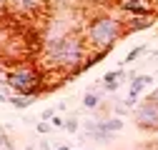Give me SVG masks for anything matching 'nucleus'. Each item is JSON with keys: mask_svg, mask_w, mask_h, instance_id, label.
<instances>
[{"mask_svg": "<svg viewBox=\"0 0 158 150\" xmlns=\"http://www.w3.org/2000/svg\"><path fill=\"white\" fill-rule=\"evenodd\" d=\"M151 83H153V75H141V73H138L135 78L128 83V90H133V93H138V95H141V90L148 88Z\"/></svg>", "mask_w": 158, "mask_h": 150, "instance_id": "obj_9", "label": "nucleus"}, {"mask_svg": "<svg viewBox=\"0 0 158 150\" xmlns=\"http://www.w3.org/2000/svg\"><path fill=\"white\" fill-rule=\"evenodd\" d=\"M60 3H65V0H50V5L55 8V5H60Z\"/></svg>", "mask_w": 158, "mask_h": 150, "instance_id": "obj_20", "label": "nucleus"}, {"mask_svg": "<svg viewBox=\"0 0 158 150\" xmlns=\"http://www.w3.org/2000/svg\"><path fill=\"white\" fill-rule=\"evenodd\" d=\"M148 98H156V100H158V88H156V90L151 93V95H148Z\"/></svg>", "mask_w": 158, "mask_h": 150, "instance_id": "obj_21", "label": "nucleus"}, {"mask_svg": "<svg viewBox=\"0 0 158 150\" xmlns=\"http://www.w3.org/2000/svg\"><path fill=\"white\" fill-rule=\"evenodd\" d=\"M98 123L103 125V130H108V133H121V130L126 128V123H123V118H98Z\"/></svg>", "mask_w": 158, "mask_h": 150, "instance_id": "obj_8", "label": "nucleus"}, {"mask_svg": "<svg viewBox=\"0 0 158 150\" xmlns=\"http://www.w3.org/2000/svg\"><path fill=\"white\" fill-rule=\"evenodd\" d=\"M78 128H81V123H78V115H68V118H65V130H68L70 135H75Z\"/></svg>", "mask_w": 158, "mask_h": 150, "instance_id": "obj_13", "label": "nucleus"}, {"mask_svg": "<svg viewBox=\"0 0 158 150\" xmlns=\"http://www.w3.org/2000/svg\"><path fill=\"white\" fill-rule=\"evenodd\" d=\"M3 133H5V130H3V128H0V135H3Z\"/></svg>", "mask_w": 158, "mask_h": 150, "instance_id": "obj_24", "label": "nucleus"}, {"mask_svg": "<svg viewBox=\"0 0 158 150\" xmlns=\"http://www.w3.org/2000/svg\"><path fill=\"white\" fill-rule=\"evenodd\" d=\"M45 78V70L40 68V63L35 60H28V63H20L15 65L13 70L5 73V83L10 85V90L15 95H25V98H40L43 93H50L43 83Z\"/></svg>", "mask_w": 158, "mask_h": 150, "instance_id": "obj_3", "label": "nucleus"}, {"mask_svg": "<svg viewBox=\"0 0 158 150\" xmlns=\"http://www.w3.org/2000/svg\"><path fill=\"white\" fill-rule=\"evenodd\" d=\"M8 103H10L13 108H18V110H25V108L33 105V98H25V95H10Z\"/></svg>", "mask_w": 158, "mask_h": 150, "instance_id": "obj_11", "label": "nucleus"}, {"mask_svg": "<svg viewBox=\"0 0 158 150\" xmlns=\"http://www.w3.org/2000/svg\"><path fill=\"white\" fill-rule=\"evenodd\" d=\"M113 110H115V115H128V110H131V108H128L126 103H115Z\"/></svg>", "mask_w": 158, "mask_h": 150, "instance_id": "obj_17", "label": "nucleus"}, {"mask_svg": "<svg viewBox=\"0 0 158 150\" xmlns=\"http://www.w3.org/2000/svg\"><path fill=\"white\" fill-rule=\"evenodd\" d=\"M0 103H8V95H5L3 90H0Z\"/></svg>", "mask_w": 158, "mask_h": 150, "instance_id": "obj_19", "label": "nucleus"}, {"mask_svg": "<svg viewBox=\"0 0 158 150\" xmlns=\"http://www.w3.org/2000/svg\"><path fill=\"white\" fill-rule=\"evenodd\" d=\"M35 130H38V133H40V135H48L50 130H53V123H45V120H40V123L35 125Z\"/></svg>", "mask_w": 158, "mask_h": 150, "instance_id": "obj_14", "label": "nucleus"}, {"mask_svg": "<svg viewBox=\"0 0 158 150\" xmlns=\"http://www.w3.org/2000/svg\"><path fill=\"white\" fill-rule=\"evenodd\" d=\"M146 50H148V45H135V48H133V50L126 55V58H123V63H121V65H131V63H135V60L141 58V55H143Z\"/></svg>", "mask_w": 158, "mask_h": 150, "instance_id": "obj_12", "label": "nucleus"}, {"mask_svg": "<svg viewBox=\"0 0 158 150\" xmlns=\"http://www.w3.org/2000/svg\"><path fill=\"white\" fill-rule=\"evenodd\" d=\"M53 118H55V108H48V110L40 112V120H45V123H50Z\"/></svg>", "mask_w": 158, "mask_h": 150, "instance_id": "obj_16", "label": "nucleus"}, {"mask_svg": "<svg viewBox=\"0 0 158 150\" xmlns=\"http://www.w3.org/2000/svg\"><path fill=\"white\" fill-rule=\"evenodd\" d=\"M25 150H35V148H33V145H28V148H25Z\"/></svg>", "mask_w": 158, "mask_h": 150, "instance_id": "obj_23", "label": "nucleus"}, {"mask_svg": "<svg viewBox=\"0 0 158 150\" xmlns=\"http://www.w3.org/2000/svg\"><path fill=\"white\" fill-rule=\"evenodd\" d=\"M133 123L143 133H158V100L146 98L138 103L133 110Z\"/></svg>", "mask_w": 158, "mask_h": 150, "instance_id": "obj_4", "label": "nucleus"}, {"mask_svg": "<svg viewBox=\"0 0 158 150\" xmlns=\"http://www.w3.org/2000/svg\"><path fill=\"white\" fill-rule=\"evenodd\" d=\"M126 30L128 33H141V30H151L158 25L156 15H126Z\"/></svg>", "mask_w": 158, "mask_h": 150, "instance_id": "obj_5", "label": "nucleus"}, {"mask_svg": "<svg viewBox=\"0 0 158 150\" xmlns=\"http://www.w3.org/2000/svg\"><path fill=\"white\" fill-rule=\"evenodd\" d=\"M90 55L83 30H70L60 38H48L40 53V68L50 73H65L68 80L83 73V63Z\"/></svg>", "mask_w": 158, "mask_h": 150, "instance_id": "obj_1", "label": "nucleus"}, {"mask_svg": "<svg viewBox=\"0 0 158 150\" xmlns=\"http://www.w3.org/2000/svg\"><path fill=\"white\" fill-rule=\"evenodd\" d=\"M85 133H88V138H90V140L101 143V145H106V143H110V140L115 138L113 133L103 130V125L98 123V118H95V120H88V123H85Z\"/></svg>", "mask_w": 158, "mask_h": 150, "instance_id": "obj_6", "label": "nucleus"}, {"mask_svg": "<svg viewBox=\"0 0 158 150\" xmlns=\"http://www.w3.org/2000/svg\"><path fill=\"white\" fill-rule=\"evenodd\" d=\"M50 123H53V128H65V120H63V118H58V115H55Z\"/></svg>", "mask_w": 158, "mask_h": 150, "instance_id": "obj_18", "label": "nucleus"}, {"mask_svg": "<svg viewBox=\"0 0 158 150\" xmlns=\"http://www.w3.org/2000/svg\"><path fill=\"white\" fill-rule=\"evenodd\" d=\"M121 83H123V70L121 68H118V70H108L101 78V85L106 88V93H115L118 88H121Z\"/></svg>", "mask_w": 158, "mask_h": 150, "instance_id": "obj_7", "label": "nucleus"}, {"mask_svg": "<svg viewBox=\"0 0 158 150\" xmlns=\"http://www.w3.org/2000/svg\"><path fill=\"white\" fill-rule=\"evenodd\" d=\"M83 35H85V40H88L90 53H106L108 55L113 50V45L121 40V38L128 35V30H126L123 15H113L108 10H101V13L85 18Z\"/></svg>", "mask_w": 158, "mask_h": 150, "instance_id": "obj_2", "label": "nucleus"}, {"mask_svg": "<svg viewBox=\"0 0 158 150\" xmlns=\"http://www.w3.org/2000/svg\"><path fill=\"white\" fill-rule=\"evenodd\" d=\"M55 150H70V145H58Z\"/></svg>", "mask_w": 158, "mask_h": 150, "instance_id": "obj_22", "label": "nucleus"}, {"mask_svg": "<svg viewBox=\"0 0 158 150\" xmlns=\"http://www.w3.org/2000/svg\"><path fill=\"white\" fill-rule=\"evenodd\" d=\"M128 108H135L138 105V93H133V90H128V95H126V100H123Z\"/></svg>", "mask_w": 158, "mask_h": 150, "instance_id": "obj_15", "label": "nucleus"}, {"mask_svg": "<svg viewBox=\"0 0 158 150\" xmlns=\"http://www.w3.org/2000/svg\"><path fill=\"white\" fill-rule=\"evenodd\" d=\"M101 100H103V95H101V93L88 90L85 95H83V108H88V110H95L98 105H101Z\"/></svg>", "mask_w": 158, "mask_h": 150, "instance_id": "obj_10", "label": "nucleus"}]
</instances>
